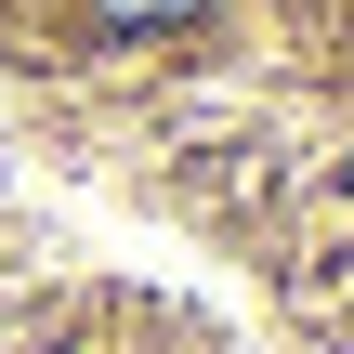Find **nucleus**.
Instances as JSON below:
<instances>
[{"label":"nucleus","mask_w":354,"mask_h":354,"mask_svg":"<svg viewBox=\"0 0 354 354\" xmlns=\"http://www.w3.org/2000/svg\"><path fill=\"white\" fill-rule=\"evenodd\" d=\"M92 13H105V26H184L197 0H92Z\"/></svg>","instance_id":"1"}]
</instances>
